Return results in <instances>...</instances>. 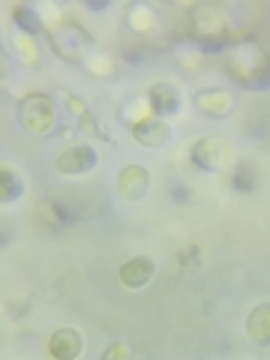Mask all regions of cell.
<instances>
[{
    "mask_svg": "<svg viewBox=\"0 0 270 360\" xmlns=\"http://www.w3.org/2000/svg\"><path fill=\"white\" fill-rule=\"evenodd\" d=\"M225 30H229V25H225V18L219 9L213 6H201L195 9L193 15V33L195 39L205 45V51H219L225 45Z\"/></svg>",
    "mask_w": 270,
    "mask_h": 360,
    "instance_id": "cell-2",
    "label": "cell"
},
{
    "mask_svg": "<svg viewBox=\"0 0 270 360\" xmlns=\"http://www.w3.org/2000/svg\"><path fill=\"white\" fill-rule=\"evenodd\" d=\"M132 357V352H129V345H123V342H111L105 352H103V357L99 360H129Z\"/></svg>",
    "mask_w": 270,
    "mask_h": 360,
    "instance_id": "cell-18",
    "label": "cell"
},
{
    "mask_svg": "<svg viewBox=\"0 0 270 360\" xmlns=\"http://www.w3.org/2000/svg\"><path fill=\"white\" fill-rule=\"evenodd\" d=\"M229 72L240 84H264L270 78V58L255 45H238L229 54Z\"/></svg>",
    "mask_w": 270,
    "mask_h": 360,
    "instance_id": "cell-1",
    "label": "cell"
},
{
    "mask_svg": "<svg viewBox=\"0 0 270 360\" xmlns=\"http://www.w3.org/2000/svg\"><path fill=\"white\" fill-rule=\"evenodd\" d=\"M132 139L144 144V148H162L172 139V129H168V123H162L160 117H141L132 123Z\"/></svg>",
    "mask_w": 270,
    "mask_h": 360,
    "instance_id": "cell-6",
    "label": "cell"
},
{
    "mask_svg": "<svg viewBox=\"0 0 270 360\" xmlns=\"http://www.w3.org/2000/svg\"><path fill=\"white\" fill-rule=\"evenodd\" d=\"M255 186H258V180H255V172L250 165H234L231 168V189L234 193H255Z\"/></svg>",
    "mask_w": 270,
    "mask_h": 360,
    "instance_id": "cell-15",
    "label": "cell"
},
{
    "mask_svg": "<svg viewBox=\"0 0 270 360\" xmlns=\"http://www.w3.org/2000/svg\"><path fill=\"white\" fill-rule=\"evenodd\" d=\"M127 18H129V25L135 27V30H153V25H156V15L150 13L148 6H129V13H127Z\"/></svg>",
    "mask_w": 270,
    "mask_h": 360,
    "instance_id": "cell-16",
    "label": "cell"
},
{
    "mask_svg": "<svg viewBox=\"0 0 270 360\" xmlns=\"http://www.w3.org/2000/svg\"><path fill=\"white\" fill-rule=\"evenodd\" d=\"M39 217L51 225V229H60V225H70L75 219V213L63 205V201H42L39 205Z\"/></svg>",
    "mask_w": 270,
    "mask_h": 360,
    "instance_id": "cell-13",
    "label": "cell"
},
{
    "mask_svg": "<svg viewBox=\"0 0 270 360\" xmlns=\"http://www.w3.org/2000/svg\"><path fill=\"white\" fill-rule=\"evenodd\" d=\"M195 105H198V111H205V115H210V117H222V115L231 111L234 99L225 94V90H201V94L195 96Z\"/></svg>",
    "mask_w": 270,
    "mask_h": 360,
    "instance_id": "cell-11",
    "label": "cell"
},
{
    "mask_svg": "<svg viewBox=\"0 0 270 360\" xmlns=\"http://www.w3.org/2000/svg\"><path fill=\"white\" fill-rule=\"evenodd\" d=\"M90 70H94V75H111V60L108 58H94L90 60Z\"/></svg>",
    "mask_w": 270,
    "mask_h": 360,
    "instance_id": "cell-20",
    "label": "cell"
},
{
    "mask_svg": "<svg viewBox=\"0 0 270 360\" xmlns=\"http://www.w3.org/2000/svg\"><path fill=\"white\" fill-rule=\"evenodd\" d=\"M82 348H84L82 333L72 330V328H60V330H54L49 336V354H51V360H75L78 354H82Z\"/></svg>",
    "mask_w": 270,
    "mask_h": 360,
    "instance_id": "cell-8",
    "label": "cell"
},
{
    "mask_svg": "<svg viewBox=\"0 0 270 360\" xmlns=\"http://www.w3.org/2000/svg\"><path fill=\"white\" fill-rule=\"evenodd\" d=\"M18 45H21V58L25 60H30V63H37V45H33V39H27V37H18Z\"/></svg>",
    "mask_w": 270,
    "mask_h": 360,
    "instance_id": "cell-19",
    "label": "cell"
},
{
    "mask_svg": "<svg viewBox=\"0 0 270 360\" xmlns=\"http://www.w3.org/2000/svg\"><path fill=\"white\" fill-rule=\"evenodd\" d=\"M189 156H193V162L201 172H219V168L231 162V141L222 139V135H207V139L195 141Z\"/></svg>",
    "mask_w": 270,
    "mask_h": 360,
    "instance_id": "cell-4",
    "label": "cell"
},
{
    "mask_svg": "<svg viewBox=\"0 0 270 360\" xmlns=\"http://www.w3.org/2000/svg\"><path fill=\"white\" fill-rule=\"evenodd\" d=\"M148 186H150V174H148V168H141V165H127L117 177V189L127 201H141L144 193H148Z\"/></svg>",
    "mask_w": 270,
    "mask_h": 360,
    "instance_id": "cell-9",
    "label": "cell"
},
{
    "mask_svg": "<svg viewBox=\"0 0 270 360\" xmlns=\"http://www.w3.org/2000/svg\"><path fill=\"white\" fill-rule=\"evenodd\" d=\"M148 105L156 115H174L180 108V90L168 82H156L148 87Z\"/></svg>",
    "mask_w": 270,
    "mask_h": 360,
    "instance_id": "cell-10",
    "label": "cell"
},
{
    "mask_svg": "<svg viewBox=\"0 0 270 360\" xmlns=\"http://www.w3.org/2000/svg\"><path fill=\"white\" fill-rule=\"evenodd\" d=\"M15 21L21 25V30H25V33H37V30H39V25H42L39 15L33 13L30 6H18V9H15Z\"/></svg>",
    "mask_w": 270,
    "mask_h": 360,
    "instance_id": "cell-17",
    "label": "cell"
},
{
    "mask_svg": "<svg viewBox=\"0 0 270 360\" xmlns=\"http://www.w3.org/2000/svg\"><path fill=\"white\" fill-rule=\"evenodd\" d=\"M153 270H156V262L150 255H135L120 264L117 279H120V285H127V288H141L144 283H150Z\"/></svg>",
    "mask_w": 270,
    "mask_h": 360,
    "instance_id": "cell-7",
    "label": "cell"
},
{
    "mask_svg": "<svg viewBox=\"0 0 270 360\" xmlns=\"http://www.w3.org/2000/svg\"><path fill=\"white\" fill-rule=\"evenodd\" d=\"M96 165V150L90 144H70L58 160H54V168L60 174H84Z\"/></svg>",
    "mask_w": 270,
    "mask_h": 360,
    "instance_id": "cell-5",
    "label": "cell"
},
{
    "mask_svg": "<svg viewBox=\"0 0 270 360\" xmlns=\"http://www.w3.org/2000/svg\"><path fill=\"white\" fill-rule=\"evenodd\" d=\"M21 195V180L15 174V168L13 165H0V198L4 201H15Z\"/></svg>",
    "mask_w": 270,
    "mask_h": 360,
    "instance_id": "cell-14",
    "label": "cell"
},
{
    "mask_svg": "<svg viewBox=\"0 0 270 360\" xmlns=\"http://www.w3.org/2000/svg\"><path fill=\"white\" fill-rule=\"evenodd\" d=\"M18 120H21V127H25L27 132H37V135L51 132V127H54V103L49 96H42V94H30V96L21 99Z\"/></svg>",
    "mask_w": 270,
    "mask_h": 360,
    "instance_id": "cell-3",
    "label": "cell"
},
{
    "mask_svg": "<svg viewBox=\"0 0 270 360\" xmlns=\"http://www.w3.org/2000/svg\"><path fill=\"white\" fill-rule=\"evenodd\" d=\"M246 333L252 336V342L258 345H270V303L255 307L250 321H246Z\"/></svg>",
    "mask_w": 270,
    "mask_h": 360,
    "instance_id": "cell-12",
    "label": "cell"
}]
</instances>
